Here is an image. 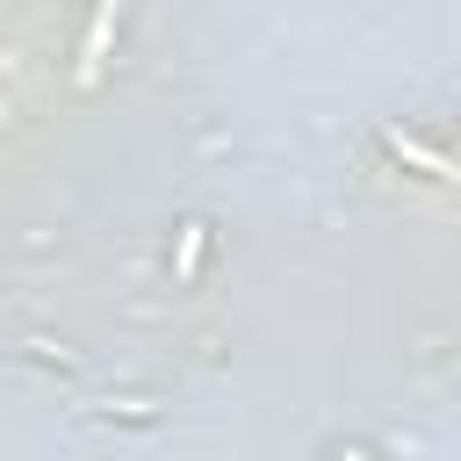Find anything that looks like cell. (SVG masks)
<instances>
[{"mask_svg": "<svg viewBox=\"0 0 461 461\" xmlns=\"http://www.w3.org/2000/svg\"><path fill=\"white\" fill-rule=\"evenodd\" d=\"M382 144H389V151H396V158H403V166H418V173H432V180H461V166H454V158H439V151H432V144H418V137H411V130H389V137H382Z\"/></svg>", "mask_w": 461, "mask_h": 461, "instance_id": "cell-1", "label": "cell"}, {"mask_svg": "<svg viewBox=\"0 0 461 461\" xmlns=\"http://www.w3.org/2000/svg\"><path fill=\"white\" fill-rule=\"evenodd\" d=\"M202 245H209V230H202V223H187V230H180V259H173V274H180V281H194V267H202Z\"/></svg>", "mask_w": 461, "mask_h": 461, "instance_id": "cell-3", "label": "cell"}, {"mask_svg": "<svg viewBox=\"0 0 461 461\" xmlns=\"http://www.w3.org/2000/svg\"><path fill=\"white\" fill-rule=\"evenodd\" d=\"M115 29H122V14H115V7H101V14L86 22V43H79V79H94V72H101V50H108V36H115Z\"/></svg>", "mask_w": 461, "mask_h": 461, "instance_id": "cell-2", "label": "cell"}, {"mask_svg": "<svg viewBox=\"0 0 461 461\" xmlns=\"http://www.w3.org/2000/svg\"><path fill=\"white\" fill-rule=\"evenodd\" d=\"M339 461H367V447H346V454H339Z\"/></svg>", "mask_w": 461, "mask_h": 461, "instance_id": "cell-4", "label": "cell"}]
</instances>
